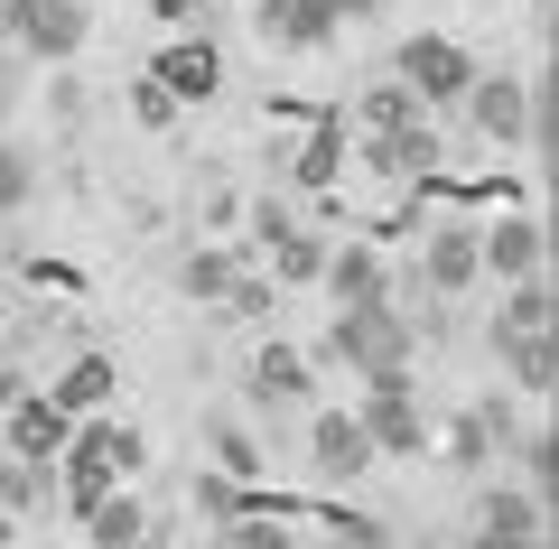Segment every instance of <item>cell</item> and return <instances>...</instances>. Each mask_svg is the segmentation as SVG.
<instances>
[{
	"label": "cell",
	"mask_w": 559,
	"mask_h": 549,
	"mask_svg": "<svg viewBox=\"0 0 559 549\" xmlns=\"http://www.w3.org/2000/svg\"><path fill=\"white\" fill-rule=\"evenodd\" d=\"M326 354H336V363H355L364 382H411L419 335H411V317L382 298V308H336V326H326Z\"/></svg>",
	"instance_id": "obj_1"
},
{
	"label": "cell",
	"mask_w": 559,
	"mask_h": 549,
	"mask_svg": "<svg viewBox=\"0 0 559 549\" xmlns=\"http://www.w3.org/2000/svg\"><path fill=\"white\" fill-rule=\"evenodd\" d=\"M392 84H411V103H419V112H439V103H457L466 84H476V57H466L457 38H439V28H419V38H401Z\"/></svg>",
	"instance_id": "obj_2"
},
{
	"label": "cell",
	"mask_w": 559,
	"mask_h": 549,
	"mask_svg": "<svg viewBox=\"0 0 559 549\" xmlns=\"http://www.w3.org/2000/svg\"><path fill=\"white\" fill-rule=\"evenodd\" d=\"M0 28H10V38L28 47V57H75L84 38H94V10H84V0H0Z\"/></svg>",
	"instance_id": "obj_3"
},
{
	"label": "cell",
	"mask_w": 559,
	"mask_h": 549,
	"mask_svg": "<svg viewBox=\"0 0 559 549\" xmlns=\"http://www.w3.org/2000/svg\"><path fill=\"white\" fill-rule=\"evenodd\" d=\"M355 429H364V447H373V456H429V419H419L411 382H364Z\"/></svg>",
	"instance_id": "obj_4"
},
{
	"label": "cell",
	"mask_w": 559,
	"mask_h": 549,
	"mask_svg": "<svg viewBox=\"0 0 559 549\" xmlns=\"http://www.w3.org/2000/svg\"><path fill=\"white\" fill-rule=\"evenodd\" d=\"M66 429H75V419H66L47 392H10L0 401V456H20V466H57Z\"/></svg>",
	"instance_id": "obj_5"
},
{
	"label": "cell",
	"mask_w": 559,
	"mask_h": 549,
	"mask_svg": "<svg viewBox=\"0 0 559 549\" xmlns=\"http://www.w3.org/2000/svg\"><path fill=\"white\" fill-rule=\"evenodd\" d=\"M150 84H159L178 112H187V103H215L224 94V47L215 38H168L159 57H150Z\"/></svg>",
	"instance_id": "obj_6"
},
{
	"label": "cell",
	"mask_w": 559,
	"mask_h": 549,
	"mask_svg": "<svg viewBox=\"0 0 559 549\" xmlns=\"http://www.w3.org/2000/svg\"><path fill=\"white\" fill-rule=\"evenodd\" d=\"M457 103H466V121H476V131L495 140V150H513V140H522V121H532V75H476Z\"/></svg>",
	"instance_id": "obj_7"
},
{
	"label": "cell",
	"mask_w": 559,
	"mask_h": 549,
	"mask_svg": "<svg viewBox=\"0 0 559 549\" xmlns=\"http://www.w3.org/2000/svg\"><path fill=\"white\" fill-rule=\"evenodd\" d=\"M540 261H550V224L540 215H503V224L476 234V271H495V279H522V271H540Z\"/></svg>",
	"instance_id": "obj_8"
},
{
	"label": "cell",
	"mask_w": 559,
	"mask_h": 549,
	"mask_svg": "<svg viewBox=\"0 0 559 549\" xmlns=\"http://www.w3.org/2000/svg\"><path fill=\"white\" fill-rule=\"evenodd\" d=\"M476 224H429V252H419V289L429 298H466L476 289Z\"/></svg>",
	"instance_id": "obj_9"
},
{
	"label": "cell",
	"mask_w": 559,
	"mask_h": 549,
	"mask_svg": "<svg viewBox=\"0 0 559 549\" xmlns=\"http://www.w3.org/2000/svg\"><path fill=\"white\" fill-rule=\"evenodd\" d=\"M252 20H261V38H271V47L308 57V47H326V38L345 28V10H336V0H261Z\"/></svg>",
	"instance_id": "obj_10"
},
{
	"label": "cell",
	"mask_w": 559,
	"mask_h": 549,
	"mask_svg": "<svg viewBox=\"0 0 559 549\" xmlns=\"http://www.w3.org/2000/svg\"><path fill=\"white\" fill-rule=\"evenodd\" d=\"M364 466H373V447H364L355 410H318V429H308V475H318V485H355Z\"/></svg>",
	"instance_id": "obj_11"
},
{
	"label": "cell",
	"mask_w": 559,
	"mask_h": 549,
	"mask_svg": "<svg viewBox=\"0 0 559 549\" xmlns=\"http://www.w3.org/2000/svg\"><path fill=\"white\" fill-rule=\"evenodd\" d=\"M318 279L336 289V308H382V298H392V271H382L373 242H345V252H326Z\"/></svg>",
	"instance_id": "obj_12"
},
{
	"label": "cell",
	"mask_w": 559,
	"mask_h": 549,
	"mask_svg": "<svg viewBox=\"0 0 559 549\" xmlns=\"http://www.w3.org/2000/svg\"><path fill=\"white\" fill-rule=\"evenodd\" d=\"M308 382H318V373H308L289 345H261V354H252V373H242V392H252L261 410H280V401H308Z\"/></svg>",
	"instance_id": "obj_13"
},
{
	"label": "cell",
	"mask_w": 559,
	"mask_h": 549,
	"mask_svg": "<svg viewBox=\"0 0 559 549\" xmlns=\"http://www.w3.org/2000/svg\"><path fill=\"white\" fill-rule=\"evenodd\" d=\"M495 354H503V373H513V392H550L559 382V345H550V326H532V335H495Z\"/></svg>",
	"instance_id": "obj_14"
},
{
	"label": "cell",
	"mask_w": 559,
	"mask_h": 549,
	"mask_svg": "<svg viewBox=\"0 0 559 549\" xmlns=\"http://www.w3.org/2000/svg\"><path fill=\"white\" fill-rule=\"evenodd\" d=\"M373 168L382 177H429V168H439V131H429V112L401 121V131H382L373 140Z\"/></svg>",
	"instance_id": "obj_15"
},
{
	"label": "cell",
	"mask_w": 559,
	"mask_h": 549,
	"mask_svg": "<svg viewBox=\"0 0 559 549\" xmlns=\"http://www.w3.org/2000/svg\"><path fill=\"white\" fill-rule=\"evenodd\" d=\"M112 354H75V363H66V373H57V392H47V401H57V410L66 419H84V410H103V401H112Z\"/></svg>",
	"instance_id": "obj_16"
},
{
	"label": "cell",
	"mask_w": 559,
	"mask_h": 549,
	"mask_svg": "<svg viewBox=\"0 0 559 549\" xmlns=\"http://www.w3.org/2000/svg\"><path fill=\"white\" fill-rule=\"evenodd\" d=\"M476 530H513V540H550V512H540V493H485L476 503Z\"/></svg>",
	"instance_id": "obj_17"
},
{
	"label": "cell",
	"mask_w": 559,
	"mask_h": 549,
	"mask_svg": "<svg viewBox=\"0 0 559 549\" xmlns=\"http://www.w3.org/2000/svg\"><path fill=\"white\" fill-rule=\"evenodd\" d=\"M532 326H550V279H540V271H522V279H503L495 335H532Z\"/></svg>",
	"instance_id": "obj_18"
},
{
	"label": "cell",
	"mask_w": 559,
	"mask_h": 549,
	"mask_svg": "<svg viewBox=\"0 0 559 549\" xmlns=\"http://www.w3.org/2000/svg\"><path fill=\"white\" fill-rule=\"evenodd\" d=\"M84 530H94V549H131V540H150V512H140L131 493L112 485V493H103L94 512H84Z\"/></svg>",
	"instance_id": "obj_19"
},
{
	"label": "cell",
	"mask_w": 559,
	"mask_h": 549,
	"mask_svg": "<svg viewBox=\"0 0 559 549\" xmlns=\"http://www.w3.org/2000/svg\"><path fill=\"white\" fill-rule=\"evenodd\" d=\"M205 447H215V475H234V485H252V475H261V438L242 429V419H215Z\"/></svg>",
	"instance_id": "obj_20"
},
{
	"label": "cell",
	"mask_w": 559,
	"mask_h": 549,
	"mask_svg": "<svg viewBox=\"0 0 559 549\" xmlns=\"http://www.w3.org/2000/svg\"><path fill=\"white\" fill-rule=\"evenodd\" d=\"M261 252H280V279H318V271H326V242H318V234H308V224H299V215L280 224V234H271V242H261Z\"/></svg>",
	"instance_id": "obj_21"
},
{
	"label": "cell",
	"mask_w": 559,
	"mask_h": 549,
	"mask_svg": "<svg viewBox=\"0 0 559 549\" xmlns=\"http://www.w3.org/2000/svg\"><path fill=\"white\" fill-rule=\"evenodd\" d=\"M401 121H419V103H411V84H373V94L355 103V131H364V140H382V131H401Z\"/></svg>",
	"instance_id": "obj_22"
},
{
	"label": "cell",
	"mask_w": 559,
	"mask_h": 549,
	"mask_svg": "<svg viewBox=\"0 0 559 549\" xmlns=\"http://www.w3.org/2000/svg\"><path fill=\"white\" fill-rule=\"evenodd\" d=\"M234 271H242V261L205 242V252H187V261H178V289H187V298H224V289H234Z\"/></svg>",
	"instance_id": "obj_23"
},
{
	"label": "cell",
	"mask_w": 559,
	"mask_h": 549,
	"mask_svg": "<svg viewBox=\"0 0 559 549\" xmlns=\"http://www.w3.org/2000/svg\"><path fill=\"white\" fill-rule=\"evenodd\" d=\"M197 512H205V522H242V512H252V485H234V475L197 466Z\"/></svg>",
	"instance_id": "obj_24"
},
{
	"label": "cell",
	"mask_w": 559,
	"mask_h": 549,
	"mask_svg": "<svg viewBox=\"0 0 559 549\" xmlns=\"http://www.w3.org/2000/svg\"><path fill=\"white\" fill-rule=\"evenodd\" d=\"M224 540H234V549H289V522L252 493V512H242V522H224Z\"/></svg>",
	"instance_id": "obj_25"
},
{
	"label": "cell",
	"mask_w": 559,
	"mask_h": 549,
	"mask_svg": "<svg viewBox=\"0 0 559 549\" xmlns=\"http://www.w3.org/2000/svg\"><path fill=\"white\" fill-rule=\"evenodd\" d=\"M485 456H495V438H485V419H476V410H457V419H448V466H466V475H476Z\"/></svg>",
	"instance_id": "obj_26"
},
{
	"label": "cell",
	"mask_w": 559,
	"mask_h": 549,
	"mask_svg": "<svg viewBox=\"0 0 559 549\" xmlns=\"http://www.w3.org/2000/svg\"><path fill=\"white\" fill-rule=\"evenodd\" d=\"M326 549H392V522H373V512H336V522H326Z\"/></svg>",
	"instance_id": "obj_27"
},
{
	"label": "cell",
	"mask_w": 559,
	"mask_h": 549,
	"mask_svg": "<svg viewBox=\"0 0 559 549\" xmlns=\"http://www.w3.org/2000/svg\"><path fill=\"white\" fill-rule=\"evenodd\" d=\"M28 196H38V168H28V150H0V224L20 215Z\"/></svg>",
	"instance_id": "obj_28"
},
{
	"label": "cell",
	"mask_w": 559,
	"mask_h": 549,
	"mask_svg": "<svg viewBox=\"0 0 559 549\" xmlns=\"http://www.w3.org/2000/svg\"><path fill=\"white\" fill-rule=\"evenodd\" d=\"M271 298H280V289H271L261 271H234V289H224L215 308H224V317H252V326H261V317H271Z\"/></svg>",
	"instance_id": "obj_29"
},
{
	"label": "cell",
	"mask_w": 559,
	"mask_h": 549,
	"mask_svg": "<svg viewBox=\"0 0 559 549\" xmlns=\"http://www.w3.org/2000/svg\"><path fill=\"white\" fill-rule=\"evenodd\" d=\"M513 447H522V475H532V493H550V475H559V438H550V429H522Z\"/></svg>",
	"instance_id": "obj_30"
},
{
	"label": "cell",
	"mask_w": 559,
	"mask_h": 549,
	"mask_svg": "<svg viewBox=\"0 0 559 549\" xmlns=\"http://www.w3.org/2000/svg\"><path fill=\"white\" fill-rule=\"evenodd\" d=\"M131 121H150V131H168V121H178V103H168V94H159L150 75H131Z\"/></svg>",
	"instance_id": "obj_31"
},
{
	"label": "cell",
	"mask_w": 559,
	"mask_h": 549,
	"mask_svg": "<svg viewBox=\"0 0 559 549\" xmlns=\"http://www.w3.org/2000/svg\"><path fill=\"white\" fill-rule=\"evenodd\" d=\"M280 224H289V205H280V196H261V205H252V242H271Z\"/></svg>",
	"instance_id": "obj_32"
},
{
	"label": "cell",
	"mask_w": 559,
	"mask_h": 549,
	"mask_svg": "<svg viewBox=\"0 0 559 549\" xmlns=\"http://www.w3.org/2000/svg\"><path fill=\"white\" fill-rule=\"evenodd\" d=\"M150 10H159L168 28H187V20H205V10H215V0H150Z\"/></svg>",
	"instance_id": "obj_33"
},
{
	"label": "cell",
	"mask_w": 559,
	"mask_h": 549,
	"mask_svg": "<svg viewBox=\"0 0 559 549\" xmlns=\"http://www.w3.org/2000/svg\"><path fill=\"white\" fill-rule=\"evenodd\" d=\"M466 549H550V540H513V530H476Z\"/></svg>",
	"instance_id": "obj_34"
},
{
	"label": "cell",
	"mask_w": 559,
	"mask_h": 549,
	"mask_svg": "<svg viewBox=\"0 0 559 549\" xmlns=\"http://www.w3.org/2000/svg\"><path fill=\"white\" fill-rule=\"evenodd\" d=\"M345 20H382V10H392V0H336Z\"/></svg>",
	"instance_id": "obj_35"
},
{
	"label": "cell",
	"mask_w": 559,
	"mask_h": 549,
	"mask_svg": "<svg viewBox=\"0 0 559 549\" xmlns=\"http://www.w3.org/2000/svg\"><path fill=\"white\" fill-rule=\"evenodd\" d=\"M0 121H10V75H0Z\"/></svg>",
	"instance_id": "obj_36"
},
{
	"label": "cell",
	"mask_w": 559,
	"mask_h": 549,
	"mask_svg": "<svg viewBox=\"0 0 559 549\" xmlns=\"http://www.w3.org/2000/svg\"><path fill=\"white\" fill-rule=\"evenodd\" d=\"M10 392H20V373H0V401H10Z\"/></svg>",
	"instance_id": "obj_37"
},
{
	"label": "cell",
	"mask_w": 559,
	"mask_h": 549,
	"mask_svg": "<svg viewBox=\"0 0 559 549\" xmlns=\"http://www.w3.org/2000/svg\"><path fill=\"white\" fill-rule=\"evenodd\" d=\"M197 549H234V540H224V530H215V540H197Z\"/></svg>",
	"instance_id": "obj_38"
},
{
	"label": "cell",
	"mask_w": 559,
	"mask_h": 549,
	"mask_svg": "<svg viewBox=\"0 0 559 549\" xmlns=\"http://www.w3.org/2000/svg\"><path fill=\"white\" fill-rule=\"evenodd\" d=\"M532 10H550V0H532Z\"/></svg>",
	"instance_id": "obj_39"
},
{
	"label": "cell",
	"mask_w": 559,
	"mask_h": 549,
	"mask_svg": "<svg viewBox=\"0 0 559 549\" xmlns=\"http://www.w3.org/2000/svg\"><path fill=\"white\" fill-rule=\"evenodd\" d=\"M0 47H10V28H0Z\"/></svg>",
	"instance_id": "obj_40"
},
{
	"label": "cell",
	"mask_w": 559,
	"mask_h": 549,
	"mask_svg": "<svg viewBox=\"0 0 559 549\" xmlns=\"http://www.w3.org/2000/svg\"><path fill=\"white\" fill-rule=\"evenodd\" d=\"M131 549H150V540H131Z\"/></svg>",
	"instance_id": "obj_41"
}]
</instances>
